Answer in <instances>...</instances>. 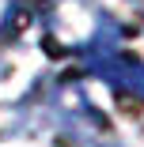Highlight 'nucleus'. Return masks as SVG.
<instances>
[{
  "label": "nucleus",
  "mask_w": 144,
  "mask_h": 147,
  "mask_svg": "<svg viewBox=\"0 0 144 147\" xmlns=\"http://www.w3.org/2000/svg\"><path fill=\"white\" fill-rule=\"evenodd\" d=\"M99 72H106L129 94L144 98V64L140 61H133V57H106V61H99Z\"/></svg>",
  "instance_id": "nucleus-1"
}]
</instances>
